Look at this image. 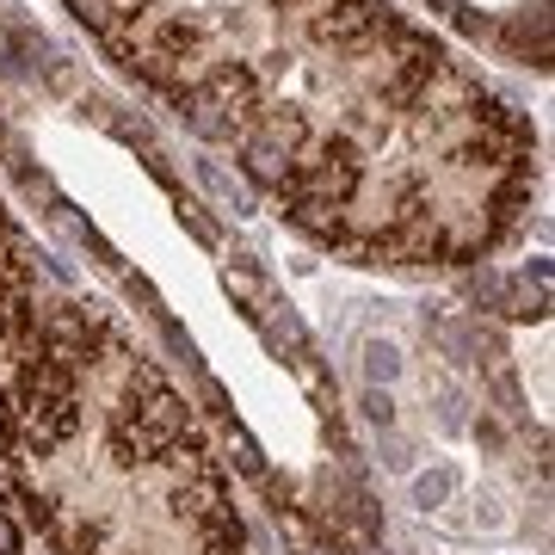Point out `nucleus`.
Here are the masks:
<instances>
[{
	"label": "nucleus",
	"mask_w": 555,
	"mask_h": 555,
	"mask_svg": "<svg viewBox=\"0 0 555 555\" xmlns=\"http://www.w3.org/2000/svg\"><path fill=\"white\" fill-rule=\"evenodd\" d=\"M254 321L266 327V339H272V346H284L291 358L309 352V327L297 321V309H291V302H266V309H259Z\"/></svg>",
	"instance_id": "obj_1"
},
{
	"label": "nucleus",
	"mask_w": 555,
	"mask_h": 555,
	"mask_svg": "<svg viewBox=\"0 0 555 555\" xmlns=\"http://www.w3.org/2000/svg\"><path fill=\"white\" fill-rule=\"evenodd\" d=\"M494 309L506 321H543V315H550V291H531L525 278H506V284H500V297H494Z\"/></svg>",
	"instance_id": "obj_2"
},
{
	"label": "nucleus",
	"mask_w": 555,
	"mask_h": 555,
	"mask_svg": "<svg viewBox=\"0 0 555 555\" xmlns=\"http://www.w3.org/2000/svg\"><path fill=\"white\" fill-rule=\"evenodd\" d=\"M192 173H198V185H204V192H210V198H217V204H229L235 217H241V210H247V192H241V185H235V173H222V160L198 155V160H192Z\"/></svg>",
	"instance_id": "obj_3"
},
{
	"label": "nucleus",
	"mask_w": 555,
	"mask_h": 555,
	"mask_svg": "<svg viewBox=\"0 0 555 555\" xmlns=\"http://www.w3.org/2000/svg\"><path fill=\"white\" fill-rule=\"evenodd\" d=\"M451 494H456V469L451 463H438V469H420L414 476V506L420 513H438Z\"/></svg>",
	"instance_id": "obj_4"
},
{
	"label": "nucleus",
	"mask_w": 555,
	"mask_h": 555,
	"mask_svg": "<svg viewBox=\"0 0 555 555\" xmlns=\"http://www.w3.org/2000/svg\"><path fill=\"white\" fill-rule=\"evenodd\" d=\"M401 377V352L389 339H364V389H389Z\"/></svg>",
	"instance_id": "obj_5"
},
{
	"label": "nucleus",
	"mask_w": 555,
	"mask_h": 555,
	"mask_svg": "<svg viewBox=\"0 0 555 555\" xmlns=\"http://www.w3.org/2000/svg\"><path fill=\"white\" fill-rule=\"evenodd\" d=\"M229 456H235V469L241 476H266V451H259L254 444V433H247V426H229Z\"/></svg>",
	"instance_id": "obj_6"
},
{
	"label": "nucleus",
	"mask_w": 555,
	"mask_h": 555,
	"mask_svg": "<svg viewBox=\"0 0 555 555\" xmlns=\"http://www.w3.org/2000/svg\"><path fill=\"white\" fill-rule=\"evenodd\" d=\"M469 401H463V389L456 383H438V426L444 433H469V414H463Z\"/></svg>",
	"instance_id": "obj_7"
},
{
	"label": "nucleus",
	"mask_w": 555,
	"mask_h": 555,
	"mask_svg": "<svg viewBox=\"0 0 555 555\" xmlns=\"http://www.w3.org/2000/svg\"><path fill=\"white\" fill-rule=\"evenodd\" d=\"M494 401H500L513 420H525V389H518V377L500 364V352H494Z\"/></svg>",
	"instance_id": "obj_8"
},
{
	"label": "nucleus",
	"mask_w": 555,
	"mask_h": 555,
	"mask_svg": "<svg viewBox=\"0 0 555 555\" xmlns=\"http://www.w3.org/2000/svg\"><path fill=\"white\" fill-rule=\"evenodd\" d=\"M173 198H179V222H185V229H192V235H198V241H204V247H217V222L204 217L198 204L185 198V192H173Z\"/></svg>",
	"instance_id": "obj_9"
},
{
	"label": "nucleus",
	"mask_w": 555,
	"mask_h": 555,
	"mask_svg": "<svg viewBox=\"0 0 555 555\" xmlns=\"http://www.w3.org/2000/svg\"><path fill=\"white\" fill-rule=\"evenodd\" d=\"M358 408H364V420H371V426H383V433L396 426V401H389V389H364V396H358Z\"/></svg>",
	"instance_id": "obj_10"
},
{
	"label": "nucleus",
	"mask_w": 555,
	"mask_h": 555,
	"mask_svg": "<svg viewBox=\"0 0 555 555\" xmlns=\"http://www.w3.org/2000/svg\"><path fill=\"white\" fill-rule=\"evenodd\" d=\"M198 396H204V408H210V414H222V420L235 414V408H229V389H222V383L210 377V371H204V377H198Z\"/></svg>",
	"instance_id": "obj_11"
},
{
	"label": "nucleus",
	"mask_w": 555,
	"mask_h": 555,
	"mask_svg": "<svg viewBox=\"0 0 555 555\" xmlns=\"http://www.w3.org/2000/svg\"><path fill=\"white\" fill-rule=\"evenodd\" d=\"M525 284H531V291H550V259H543V254L525 259Z\"/></svg>",
	"instance_id": "obj_12"
},
{
	"label": "nucleus",
	"mask_w": 555,
	"mask_h": 555,
	"mask_svg": "<svg viewBox=\"0 0 555 555\" xmlns=\"http://www.w3.org/2000/svg\"><path fill=\"white\" fill-rule=\"evenodd\" d=\"M469 433H476V444H481V451H500V444H506V433H500L494 420H476Z\"/></svg>",
	"instance_id": "obj_13"
},
{
	"label": "nucleus",
	"mask_w": 555,
	"mask_h": 555,
	"mask_svg": "<svg viewBox=\"0 0 555 555\" xmlns=\"http://www.w3.org/2000/svg\"><path fill=\"white\" fill-rule=\"evenodd\" d=\"M383 463H389V469H408L414 456H408V444H401V438H383Z\"/></svg>",
	"instance_id": "obj_14"
},
{
	"label": "nucleus",
	"mask_w": 555,
	"mask_h": 555,
	"mask_svg": "<svg viewBox=\"0 0 555 555\" xmlns=\"http://www.w3.org/2000/svg\"><path fill=\"white\" fill-rule=\"evenodd\" d=\"M0 555H20V525L0 513Z\"/></svg>",
	"instance_id": "obj_15"
},
{
	"label": "nucleus",
	"mask_w": 555,
	"mask_h": 555,
	"mask_svg": "<svg viewBox=\"0 0 555 555\" xmlns=\"http://www.w3.org/2000/svg\"><path fill=\"white\" fill-rule=\"evenodd\" d=\"M7 321H13V315H7V309H0V339H7Z\"/></svg>",
	"instance_id": "obj_16"
},
{
	"label": "nucleus",
	"mask_w": 555,
	"mask_h": 555,
	"mask_svg": "<svg viewBox=\"0 0 555 555\" xmlns=\"http://www.w3.org/2000/svg\"><path fill=\"white\" fill-rule=\"evenodd\" d=\"M0 142H7V124H0Z\"/></svg>",
	"instance_id": "obj_17"
}]
</instances>
